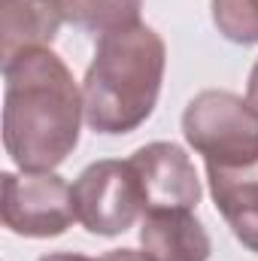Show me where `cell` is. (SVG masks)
<instances>
[{
	"label": "cell",
	"instance_id": "obj_1",
	"mask_svg": "<svg viewBox=\"0 0 258 261\" xmlns=\"http://www.w3.org/2000/svg\"><path fill=\"white\" fill-rule=\"evenodd\" d=\"M3 149L21 170H55L79 146L82 91L52 49L3 64Z\"/></svg>",
	"mask_w": 258,
	"mask_h": 261
},
{
	"label": "cell",
	"instance_id": "obj_2",
	"mask_svg": "<svg viewBox=\"0 0 258 261\" xmlns=\"http://www.w3.org/2000/svg\"><path fill=\"white\" fill-rule=\"evenodd\" d=\"M167 67L161 34L143 21L97 37L94 58L82 79L88 128L107 137L137 130L155 110Z\"/></svg>",
	"mask_w": 258,
	"mask_h": 261
},
{
	"label": "cell",
	"instance_id": "obj_3",
	"mask_svg": "<svg viewBox=\"0 0 258 261\" xmlns=\"http://www.w3.org/2000/svg\"><path fill=\"white\" fill-rule=\"evenodd\" d=\"M183 134L207 164V176L258 167V113L234 91L207 88L183 113Z\"/></svg>",
	"mask_w": 258,
	"mask_h": 261
},
{
	"label": "cell",
	"instance_id": "obj_4",
	"mask_svg": "<svg viewBox=\"0 0 258 261\" xmlns=\"http://www.w3.org/2000/svg\"><path fill=\"white\" fill-rule=\"evenodd\" d=\"M76 222L97 237H119L146 213L143 189L131 161L104 158L88 164L73 182Z\"/></svg>",
	"mask_w": 258,
	"mask_h": 261
},
{
	"label": "cell",
	"instance_id": "obj_5",
	"mask_svg": "<svg viewBox=\"0 0 258 261\" xmlns=\"http://www.w3.org/2000/svg\"><path fill=\"white\" fill-rule=\"evenodd\" d=\"M3 203L0 219L3 225L31 240L61 237L76 222L73 210V186L55 170H6L3 176Z\"/></svg>",
	"mask_w": 258,
	"mask_h": 261
},
{
	"label": "cell",
	"instance_id": "obj_6",
	"mask_svg": "<svg viewBox=\"0 0 258 261\" xmlns=\"http://www.w3.org/2000/svg\"><path fill=\"white\" fill-rule=\"evenodd\" d=\"M137 170L146 213L152 210H194L203 197L194 161L176 143H146L128 158Z\"/></svg>",
	"mask_w": 258,
	"mask_h": 261
},
{
	"label": "cell",
	"instance_id": "obj_7",
	"mask_svg": "<svg viewBox=\"0 0 258 261\" xmlns=\"http://www.w3.org/2000/svg\"><path fill=\"white\" fill-rule=\"evenodd\" d=\"M140 246L152 261H207L213 252V240L194 210L143 213Z\"/></svg>",
	"mask_w": 258,
	"mask_h": 261
},
{
	"label": "cell",
	"instance_id": "obj_8",
	"mask_svg": "<svg viewBox=\"0 0 258 261\" xmlns=\"http://www.w3.org/2000/svg\"><path fill=\"white\" fill-rule=\"evenodd\" d=\"M64 21V0H0V64L49 49Z\"/></svg>",
	"mask_w": 258,
	"mask_h": 261
},
{
	"label": "cell",
	"instance_id": "obj_9",
	"mask_svg": "<svg viewBox=\"0 0 258 261\" xmlns=\"http://www.w3.org/2000/svg\"><path fill=\"white\" fill-rule=\"evenodd\" d=\"M140 9H143V0H64L67 21L94 37L137 24Z\"/></svg>",
	"mask_w": 258,
	"mask_h": 261
},
{
	"label": "cell",
	"instance_id": "obj_10",
	"mask_svg": "<svg viewBox=\"0 0 258 261\" xmlns=\"http://www.w3.org/2000/svg\"><path fill=\"white\" fill-rule=\"evenodd\" d=\"M216 31L237 43L255 46L258 43V0H210Z\"/></svg>",
	"mask_w": 258,
	"mask_h": 261
},
{
	"label": "cell",
	"instance_id": "obj_11",
	"mask_svg": "<svg viewBox=\"0 0 258 261\" xmlns=\"http://www.w3.org/2000/svg\"><path fill=\"white\" fill-rule=\"evenodd\" d=\"M228 228H231V234H234L246 249H252L258 255V213L240 219V222H234V225H228Z\"/></svg>",
	"mask_w": 258,
	"mask_h": 261
},
{
	"label": "cell",
	"instance_id": "obj_12",
	"mask_svg": "<svg viewBox=\"0 0 258 261\" xmlns=\"http://www.w3.org/2000/svg\"><path fill=\"white\" fill-rule=\"evenodd\" d=\"M246 100H249V107L258 113V58L252 70H249V82H246Z\"/></svg>",
	"mask_w": 258,
	"mask_h": 261
},
{
	"label": "cell",
	"instance_id": "obj_13",
	"mask_svg": "<svg viewBox=\"0 0 258 261\" xmlns=\"http://www.w3.org/2000/svg\"><path fill=\"white\" fill-rule=\"evenodd\" d=\"M104 261H152L146 258L143 252H137V249H113V252H107Z\"/></svg>",
	"mask_w": 258,
	"mask_h": 261
},
{
	"label": "cell",
	"instance_id": "obj_14",
	"mask_svg": "<svg viewBox=\"0 0 258 261\" xmlns=\"http://www.w3.org/2000/svg\"><path fill=\"white\" fill-rule=\"evenodd\" d=\"M40 261H104V258H88V255H79V252H49Z\"/></svg>",
	"mask_w": 258,
	"mask_h": 261
}]
</instances>
